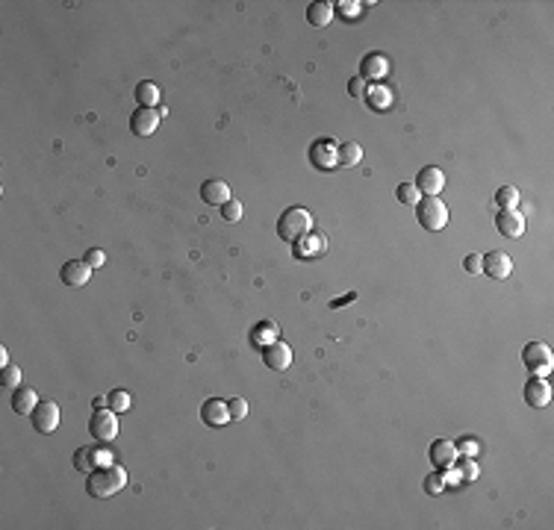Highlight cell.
<instances>
[{"label": "cell", "instance_id": "6da1fadb", "mask_svg": "<svg viewBox=\"0 0 554 530\" xmlns=\"http://www.w3.org/2000/svg\"><path fill=\"white\" fill-rule=\"evenodd\" d=\"M124 486H127V471L112 463V466H104V468L92 471L89 480H86V492L92 498H97V501H104V498H112L116 492H121Z\"/></svg>", "mask_w": 554, "mask_h": 530}, {"label": "cell", "instance_id": "7a4b0ae2", "mask_svg": "<svg viewBox=\"0 0 554 530\" xmlns=\"http://www.w3.org/2000/svg\"><path fill=\"white\" fill-rule=\"evenodd\" d=\"M312 230V216L304 209V207H292V209H286L280 216V221H277V236L283 239V242H295L301 239V236H307Z\"/></svg>", "mask_w": 554, "mask_h": 530}, {"label": "cell", "instance_id": "3957f363", "mask_svg": "<svg viewBox=\"0 0 554 530\" xmlns=\"http://www.w3.org/2000/svg\"><path fill=\"white\" fill-rule=\"evenodd\" d=\"M419 224L424 227V230H431V233L443 230V227L448 224V207L439 197L419 200Z\"/></svg>", "mask_w": 554, "mask_h": 530}, {"label": "cell", "instance_id": "277c9868", "mask_svg": "<svg viewBox=\"0 0 554 530\" xmlns=\"http://www.w3.org/2000/svg\"><path fill=\"white\" fill-rule=\"evenodd\" d=\"M522 360L534 371V377H546L554 368V363H551L554 356H551V348L546 345V342H528L525 351H522Z\"/></svg>", "mask_w": 554, "mask_h": 530}, {"label": "cell", "instance_id": "5b68a950", "mask_svg": "<svg viewBox=\"0 0 554 530\" xmlns=\"http://www.w3.org/2000/svg\"><path fill=\"white\" fill-rule=\"evenodd\" d=\"M118 412L112 410H95V415L89 419V433L97 439V442H112L118 436Z\"/></svg>", "mask_w": 554, "mask_h": 530}, {"label": "cell", "instance_id": "8992f818", "mask_svg": "<svg viewBox=\"0 0 554 530\" xmlns=\"http://www.w3.org/2000/svg\"><path fill=\"white\" fill-rule=\"evenodd\" d=\"M310 162L316 171H333L339 165V145L331 139H319L316 145L310 148Z\"/></svg>", "mask_w": 554, "mask_h": 530}, {"label": "cell", "instance_id": "52a82bcc", "mask_svg": "<svg viewBox=\"0 0 554 530\" xmlns=\"http://www.w3.org/2000/svg\"><path fill=\"white\" fill-rule=\"evenodd\" d=\"M92 271H95V268H92L86 260H71V263L62 265L60 277H62V283L68 286V289H83V286H89Z\"/></svg>", "mask_w": 554, "mask_h": 530}, {"label": "cell", "instance_id": "ba28073f", "mask_svg": "<svg viewBox=\"0 0 554 530\" xmlns=\"http://www.w3.org/2000/svg\"><path fill=\"white\" fill-rule=\"evenodd\" d=\"M30 419H33V427H36L39 433H53L56 427H60L62 415H60V407H56L53 400H41V404L33 410Z\"/></svg>", "mask_w": 554, "mask_h": 530}, {"label": "cell", "instance_id": "9c48e42d", "mask_svg": "<svg viewBox=\"0 0 554 530\" xmlns=\"http://www.w3.org/2000/svg\"><path fill=\"white\" fill-rule=\"evenodd\" d=\"M525 400H528V407L534 410H543L551 404V383L546 377H531L525 383Z\"/></svg>", "mask_w": 554, "mask_h": 530}, {"label": "cell", "instance_id": "30bf717a", "mask_svg": "<svg viewBox=\"0 0 554 530\" xmlns=\"http://www.w3.org/2000/svg\"><path fill=\"white\" fill-rule=\"evenodd\" d=\"M263 360L272 371H286L292 365V348L286 345V342L277 339V342H272V345L263 348Z\"/></svg>", "mask_w": 554, "mask_h": 530}, {"label": "cell", "instance_id": "8fae6325", "mask_svg": "<svg viewBox=\"0 0 554 530\" xmlns=\"http://www.w3.org/2000/svg\"><path fill=\"white\" fill-rule=\"evenodd\" d=\"M416 189H419L424 197L443 195V189H445V174H443L439 168H434V165L422 168V171H419V180H416Z\"/></svg>", "mask_w": 554, "mask_h": 530}, {"label": "cell", "instance_id": "7c38bea8", "mask_svg": "<svg viewBox=\"0 0 554 530\" xmlns=\"http://www.w3.org/2000/svg\"><path fill=\"white\" fill-rule=\"evenodd\" d=\"M387 71H389V62H387V56H383V53H366L363 56L360 77L366 83H380L383 77H387Z\"/></svg>", "mask_w": 554, "mask_h": 530}, {"label": "cell", "instance_id": "4fadbf2b", "mask_svg": "<svg viewBox=\"0 0 554 530\" xmlns=\"http://www.w3.org/2000/svg\"><path fill=\"white\" fill-rule=\"evenodd\" d=\"M160 112L156 109H145V106H139L136 112H133V118H130V130L136 133V136H153L156 133V127H160Z\"/></svg>", "mask_w": 554, "mask_h": 530}, {"label": "cell", "instance_id": "5bb4252c", "mask_svg": "<svg viewBox=\"0 0 554 530\" xmlns=\"http://www.w3.org/2000/svg\"><path fill=\"white\" fill-rule=\"evenodd\" d=\"M495 227L504 239H519L525 233V216L519 209H501L499 218H495Z\"/></svg>", "mask_w": 554, "mask_h": 530}, {"label": "cell", "instance_id": "9a60e30c", "mask_svg": "<svg viewBox=\"0 0 554 530\" xmlns=\"http://www.w3.org/2000/svg\"><path fill=\"white\" fill-rule=\"evenodd\" d=\"M484 271L495 280H507L510 274H513V260H510L504 251H490L484 256Z\"/></svg>", "mask_w": 554, "mask_h": 530}, {"label": "cell", "instance_id": "2e32d148", "mask_svg": "<svg viewBox=\"0 0 554 530\" xmlns=\"http://www.w3.org/2000/svg\"><path fill=\"white\" fill-rule=\"evenodd\" d=\"M201 419H204V424H209V427H224L227 421H230V407H227V400L209 398L207 404L201 407Z\"/></svg>", "mask_w": 554, "mask_h": 530}, {"label": "cell", "instance_id": "e0dca14e", "mask_svg": "<svg viewBox=\"0 0 554 530\" xmlns=\"http://www.w3.org/2000/svg\"><path fill=\"white\" fill-rule=\"evenodd\" d=\"M324 251H328V239H324V236H312V233L301 236L292 245V253L298 256V260H310V256H319Z\"/></svg>", "mask_w": 554, "mask_h": 530}, {"label": "cell", "instance_id": "ac0fdd59", "mask_svg": "<svg viewBox=\"0 0 554 530\" xmlns=\"http://www.w3.org/2000/svg\"><path fill=\"white\" fill-rule=\"evenodd\" d=\"M201 197L207 200V204H212V207H224L227 200L233 197V192H230V186H227L224 180H207L201 186Z\"/></svg>", "mask_w": 554, "mask_h": 530}, {"label": "cell", "instance_id": "d6986e66", "mask_svg": "<svg viewBox=\"0 0 554 530\" xmlns=\"http://www.w3.org/2000/svg\"><path fill=\"white\" fill-rule=\"evenodd\" d=\"M431 463H434L436 468H448V466L457 463V448H454V442L436 439L434 445H431Z\"/></svg>", "mask_w": 554, "mask_h": 530}, {"label": "cell", "instance_id": "ffe728a7", "mask_svg": "<svg viewBox=\"0 0 554 530\" xmlns=\"http://www.w3.org/2000/svg\"><path fill=\"white\" fill-rule=\"evenodd\" d=\"M333 15H336V9H333V4H328V0H316V4L307 6V21L312 27H328L333 21Z\"/></svg>", "mask_w": 554, "mask_h": 530}, {"label": "cell", "instance_id": "44dd1931", "mask_svg": "<svg viewBox=\"0 0 554 530\" xmlns=\"http://www.w3.org/2000/svg\"><path fill=\"white\" fill-rule=\"evenodd\" d=\"M363 100H366V104L372 106V109L383 112V109H389V106H392V92H389L383 83H372V85L366 89V97H363Z\"/></svg>", "mask_w": 554, "mask_h": 530}, {"label": "cell", "instance_id": "7402d4cb", "mask_svg": "<svg viewBox=\"0 0 554 530\" xmlns=\"http://www.w3.org/2000/svg\"><path fill=\"white\" fill-rule=\"evenodd\" d=\"M36 407H39V395L33 389H27V386H18L15 395H12V410L18 415H33Z\"/></svg>", "mask_w": 554, "mask_h": 530}, {"label": "cell", "instance_id": "603a6c76", "mask_svg": "<svg viewBox=\"0 0 554 530\" xmlns=\"http://www.w3.org/2000/svg\"><path fill=\"white\" fill-rule=\"evenodd\" d=\"M160 85L156 83H151V80H141L139 85H136V100H139V106H145V109H153L156 104H160Z\"/></svg>", "mask_w": 554, "mask_h": 530}, {"label": "cell", "instance_id": "cb8c5ba5", "mask_svg": "<svg viewBox=\"0 0 554 530\" xmlns=\"http://www.w3.org/2000/svg\"><path fill=\"white\" fill-rule=\"evenodd\" d=\"M277 336H280V330H277V324H272V321H263V324H257L251 330V342L257 348L272 345V342H277Z\"/></svg>", "mask_w": 554, "mask_h": 530}, {"label": "cell", "instance_id": "d4e9b609", "mask_svg": "<svg viewBox=\"0 0 554 530\" xmlns=\"http://www.w3.org/2000/svg\"><path fill=\"white\" fill-rule=\"evenodd\" d=\"M363 162V148L357 141H345V145H339V165L342 168H354Z\"/></svg>", "mask_w": 554, "mask_h": 530}, {"label": "cell", "instance_id": "484cf974", "mask_svg": "<svg viewBox=\"0 0 554 530\" xmlns=\"http://www.w3.org/2000/svg\"><path fill=\"white\" fill-rule=\"evenodd\" d=\"M74 468L83 471V475H92L97 468V451L95 448H77L74 454Z\"/></svg>", "mask_w": 554, "mask_h": 530}, {"label": "cell", "instance_id": "4316f807", "mask_svg": "<svg viewBox=\"0 0 554 530\" xmlns=\"http://www.w3.org/2000/svg\"><path fill=\"white\" fill-rule=\"evenodd\" d=\"M495 204H499L501 209H516V204H519V189H516V186H501V189L495 192Z\"/></svg>", "mask_w": 554, "mask_h": 530}, {"label": "cell", "instance_id": "83f0119b", "mask_svg": "<svg viewBox=\"0 0 554 530\" xmlns=\"http://www.w3.org/2000/svg\"><path fill=\"white\" fill-rule=\"evenodd\" d=\"M395 197H399L401 204H407V207H419V189H416V183H401L399 189H395Z\"/></svg>", "mask_w": 554, "mask_h": 530}, {"label": "cell", "instance_id": "f1b7e54d", "mask_svg": "<svg viewBox=\"0 0 554 530\" xmlns=\"http://www.w3.org/2000/svg\"><path fill=\"white\" fill-rule=\"evenodd\" d=\"M445 475H443V471H434V475H428V477H424V492H428V495H443V489H445Z\"/></svg>", "mask_w": 554, "mask_h": 530}, {"label": "cell", "instance_id": "f546056e", "mask_svg": "<svg viewBox=\"0 0 554 530\" xmlns=\"http://www.w3.org/2000/svg\"><path fill=\"white\" fill-rule=\"evenodd\" d=\"M460 477L466 480V483H475L478 480V475H480V468H478V463H475V456H463V463H460Z\"/></svg>", "mask_w": 554, "mask_h": 530}, {"label": "cell", "instance_id": "4dcf8cb0", "mask_svg": "<svg viewBox=\"0 0 554 530\" xmlns=\"http://www.w3.org/2000/svg\"><path fill=\"white\" fill-rule=\"evenodd\" d=\"M0 383L9 386V389H18V383H21V368H18V365H4V371H0Z\"/></svg>", "mask_w": 554, "mask_h": 530}, {"label": "cell", "instance_id": "1f68e13d", "mask_svg": "<svg viewBox=\"0 0 554 530\" xmlns=\"http://www.w3.org/2000/svg\"><path fill=\"white\" fill-rule=\"evenodd\" d=\"M221 218L224 221H239V218H242V204H239V200L236 197H230V200H227V204L221 207Z\"/></svg>", "mask_w": 554, "mask_h": 530}, {"label": "cell", "instance_id": "d6a6232c", "mask_svg": "<svg viewBox=\"0 0 554 530\" xmlns=\"http://www.w3.org/2000/svg\"><path fill=\"white\" fill-rule=\"evenodd\" d=\"M109 407H112V412H127L130 410V395H127L124 389H116L109 395Z\"/></svg>", "mask_w": 554, "mask_h": 530}, {"label": "cell", "instance_id": "836d02e7", "mask_svg": "<svg viewBox=\"0 0 554 530\" xmlns=\"http://www.w3.org/2000/svg\"><path fill=\"white\" fill-rule=\"evenodd\" d=\"M454 448H457V456H475L478 451H480V445H478V439H460L457 442V445H454Z\"/></svg>", "mask_w": 554, "mask_h": 530}, {"label": "cell", "instance_id": "e575fe53", "mask_svg": "<svg viewBox=\"0 0 554 530\" xmlns=\"http://www.w3.org/2000/svg\"><path fill=\"white\" fill-rule=\"evenodd\" d=\"M463 268L469 271V274H480V271H484V256H480V253H469L466 260H463Z\"/></svg>", "mask_w": 554, "mask_h": 530}, {"label": "cell", "instance_id": "d590c367", "mask_svg": "<svg viewBox=\"0 0 554 530\" xmlns=\"http://www.w3.org/2000/svg\"><path fill=\"white\" fill-rule=\"evenodd\" d=\"M227 407H230V419H245V415H248V404H245L242 398L227 400Z\"/></svg>", "mask_w": 554, "mask_h": 530}, {"label": "cell", "instance_id": "8d00e7d4", "mask_svg": "<svg viewBox=\"0 0 554 530\" xmlns=\"http://www.w3.org/2000/svg\"><path fill=\"white\" fill-rule=\"evenodd\" d=\"M360 6L363 4H357V0H345V4H333V9H339V15H345V18H354V15H360Z\"/></svg>", "mask_w": 554, "mask_h": 530}, {"label": "cell", "instance_id": "74e56055", "mask_svg": "<svg viewBox=\"0 0 554 530\" xmlns=\"http://www.w3.org/2000/svg\"><path fill=\"white\" fill-rule=\"evenodd\" d=\"M366 89H368V85H366V80H363V77H354V80L348 83V92H351L354 97H357V100H363V97H366Z\"/></svg>", "mask_w": 554, "mask_h": 530}, {"label": "cell", "instance_id": "f35d334b", "mask_svg": "<svg viewBox=\"0 0 554 530\" xmlns=\"http://www.w3.org/2000/svg\"><path fill=\"white\" fill-rule=\"evenodd\" d=\"M86 263H89L92 268H101V265L106 263V253L97 251V248H92V251H86Z\"/></svg>", "mask_w": 554, "mask_h": 530}, {"label": "cell", "instance_id": "ab89813d", "mask_svg": "<svg viewBox=\"0 0 554 530\" xmlns=\"http://www.w3.org/2000/svg\"><path fill=\"white\" fill-rule=\"evenodd\" d=\"M97 451V466H112L116 463V454H112L109 448H95Z\"/></svg>", "mask_w": 554, "mask_h": 530}, {"label": "cell", "instance_id": "60d3db41", "mask_svg": "<svg viewBox=\"0 0 554 530\" xmlns=\"http://www.w3.org/2000/svg\"><path fill=\"white\" fill-rule=\"evenodd\" d=\"M351 300H357V292H348V295H342V298H336V300H333V304H331V307H333V309H339V307H345V304H351Z\"/></svg>", "mask_w": 554, "mask_h": 530}, {"label": "cell", "instance_id": "b9f144b4", "mask_svg": "<svg viewBox=\"0 0 554 530\" xmlns=\"http://www.w3.org/2000/svg\"><path fill=\"white\" fill-rule=\"evenodd\" d=\"M92 407H95V410H106V407H109V398H104V395H97Z\"/></svg>", "mask_w": 554, "mask_h": 530}, {"label": "cell", "instance_id": "7bdbcfd3", "mask_svg": "<svg viewBox=\"0 0 554 530\" xmlns=\"http://www.w3.org/2000/svg\"><path fill=\"white\" fill-rule=\"evenodd\" d=\"M0 365H9V354H6V348H0Z\"/></svg>", "mask_w": 554, "mask_h": 530}]
</instances>
